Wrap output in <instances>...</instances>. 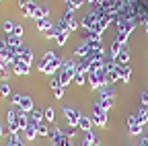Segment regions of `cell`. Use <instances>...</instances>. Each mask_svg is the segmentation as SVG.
Listing matches in <instances>:
<instances>
[{"instance_id":"32","label":"cell","mask_w":148,"mask_h":146,"mask_svg":"<svg viewBox=\"0 0 148 146\" xmlns=\"http://www.w3.org/2000/svg\"><path fill=\"white\" fill-rule=\"evenodd\" d=\"M74 82H76L78 86H82V84L86 82V72H80V70H76V76H74Z\"/></svg>"},{"instance_id":"24","label":"cell","mask_w":148,"mask_h":146,"mask_svg":"<svg viewBox=\"0 0 148 146\" xmlns=\"http://www.w3.org/2000/svg\"><path fill=\"white\" fill-rule=\"evenodd\" d=\"M121 47H123V45H121V43H119L117 39H113V41H111V45H109V56H111V58L115 60V58L119 56V51H121Z\"/></svg>"},{"instance_id":"47","label":"cell","mask_w":148,"mask_h":146,"mask_svg":"<svg viewBox=\"0 0 148 146\" xmlns=\"http://www.w3.org/2000/svg\"><path fill=\"white\" fill-rule=\"evenodd\" d=\"M0 2H2V0H0Z\"/></svg>"},{"instance_id":"38","label":"cell","mask_w":148,"mask_h":146,"mask_svg":"<svg viewBox=\"0 0 148 146\" xmlns=\"http://www.w3.org/2000/svg\"><path fill=\"white\" fill-rule=\"evenodd\" d=\"M12 35H16V37H21L23 39V35H25V27L21 23H14V29H12Z\"/></svg>"},{"instance_id":"27","label":"cell","mask_w":148,"mask_h":146,"mask_svg":"<svg viewBox=\"0 0 148 146\" xmlns=\"http://www.w3.org/2000/svg\"><path fill=\"white\" fill-rule=\"evenodd\" d=\"M6 146H25V140H23L21 136H18V134H8Z\"/></svg>"},{"instance_id":"16","label":"cell","mask_w":148,"mask_h":146,"mask_svg":"<svg viewBox=\"0 0 148 146\" xmlns=\"http://www.w3.org/2000/svg\"><path fill=\"white\" fill-rule=\"evenodd\" d=\"M136 119H138L140 125H146V123H148V105H142V103H140L138 113H136Z\"/></svg>"},{"instance_id":"36","label":"cell","mask_w":148,"mask_h":146,"mask_svg":"<svg viewBox=\"0 0 148 146\" xmlns=\"http://www.w3.org/2000/svg\"><path fill=\"white\" fill-rule=\"evenodd\" d=\"M12 29H14V21H10V19H8V21H4V23H2V31H4V35H10V33H12Z\"/></svg>"},{"instance_id":"10","label":"cell","mask_w":148,"mask_h":146,"mask_svg":"<svg viewBox=\"0 0 148 146\" xmlns=\"http://www.w3.org/2000/svg\"><path fill=\"white\" fill-rule=\"evenodd\" d=\"M62 21L66 23V29L72 33V31H76L78 27H80V21L74 16V10H66L64 14H62Z\"/></svg>"},{"instance_id":"1","label":"cell","mask_w":148,"mask_h":146,"mask_svg":"<svg viewBox=\"0 0 148 146\" xmlns=\"http://www.w3.org/2000/svg\"><path fill=\"white\" fill-rule=\"evenodd\" d=\"M97 103L105 109V111H109V109L113 107V103H115V88H111V84L99 88V101Z\"/></svg>"},{"instance_id":"46","label":"cell","mask_w":148,"mask_h":146,"mask_svg":"<svg viewBox=\"0 0 148 146\" xmlns=\"http://www.w3.org/2000/svg\"><path fill=\"white\" fill-rule=\"evenodd\" d=\"M64 2H66V4H68V2H70V0H64Z\"/></svg>"},{"instance_id":"18","label":"cell","mask_w":148,"mask_h":146,"mask_svg":"<svg viewBox=\"0 0 148 146\" xmlns=\"http://www.w3.org/2000/svg\"><path fill=\"white\" fill-rule=\"evenodd\" d=\"M4 41H6V45L8 47H14V49H18V47H21L23 45V39L21 37H16V35H4Z\"/></svg>"},{"instance_id":"44","label":"cell","mask_w":148,"mask_h":146,"mask_svg":"<svg viewBox=\"0 0 148 146\" xmlns=\"http://www.w3.org/2000/svg\"><path fill=\"white\" fill-rule=\"evenodd\" d=\"M142 142H144V144L148 146V136H146V138H142Z\"/></svg>"},{"instance_id":"25","label":"cell","mask_w":148,"mask_h":146,"mask_svg":"<svg viewBox=\"0 0 148 146\" xmlns=\"http://www.w3.org/2000/svg\"><path fill=\"white\" fill-rule=\"evenodd\" d=\"M29 117H31V121H35L37 125L45 121V115H43V111H41V109H33V111L29 113Z\"/></svg>"},{"instance_id":"43","label":"cell","mask_w":148,"mask_h":146,"mask_svg":"<svg viewBox=\"0 0 148 146\" xmlns=\"http://www.w3.org/2000/svg\"><path fill=\"white\" fill-rule=\"evenodd\" d=\"M2 134H4V125H2V121H0V138H2Z\"/></svg>"},{"instance_id":"26","label":"cell","mask_w":148,"mask_h":146,"mask_svg":"<svg viewBox=\"0 0 148 146\" xmlns=\"http://www.w3.org/2000/svg\"><path fill=\"white\" fill-rule=\"evenodd\" d=\"M115 62H117L119 66H125V64L130 62V51H127V47H125V45L121 47V51H119V56L115 58Z\"/></svg>"},{"instance_id":"45","label":"cell","mask_w":148,"mask_h":146,"mask_svg":"<svg viewBox=\"0 0 148 146\" xmlns=\"http://www.w3.org/2000/svg\"><path fill=\"white\" fill-rule=\"evenodd\" d=\"M144 31H146V33H148V25H146V27H144Z\"/></svg>"},{"instance_id":"31","label":"cell","mask_w":148,"mask_h":146,"mask_svg":"<svg viewBox=\"0 0 148 146\" xmlns=\"http://www.w3.org/2000/svg\"><path fill=\"white\" fill-rule=\"evenodd\" d=\"M49 125H47V121H43V123H39L37 125V136H41V138H45V136H49Z\"/></svg>"},{"instance_id":"21","label":"cell","mask_w":148,"mask_h":146,"mask_svg":"<svg viewBox=\"0 0 148 146\" xmlns=\"http://www.w3.org/2000/svg\"><path fill=\"white\" fill-rule=\"evenodd\" d=\"M18 109H23V111L31 113L33 109H35V105H33V99H31L29 95H23V99H21V107H18Z\"/></svg>"},{"instance_id":"8","label":"cell","mask_w":148,"mask_h":146,"mask_svg":"<svg viewBox=\"0 0 148 146\" xmlns=\"http://www.w3.org/2000/svg\"><path fill=\"white\" fill-rule=\"evenodd\" d=\"M62 111H64V115H66V119H68V123H70L72 127H78V121H80V117H82L80 111L72 109L70 105H64V107H62Z\"/></svg>"},{"instance_id":"41","label":"cell","mask_w":148,"mask_h":146,"mask_svg":"<svg viewBox=\"0 0 148 146\" xmlns=\"http://www.w3.org/2000/svg\"><path fill=\"white\" fill-rule=\"evenodd\" d=\"M140 101H142V105H148V90H144L140 95Z\"/></svg>"},{"instance_id":"30","label":"cell","mask_w":148,"mask_h":146,"mask_svg":"<svg viewBox=\"0 0 148 146\" xmlns=\"http://www.w3.org/2000/svg\"><path fill=\"white\" fill-rule=\"evenodd\" d=\"M142 130H144V125H140V123H132V125H127V134H130V136H140V134H142Z\"/></svg>"},{"instance_id":"19","label":"cell","mask_w":148,"mask_h":146,"mask_svg":"<svg viewBox=\"0 0 148 146\" xmlns=\"http://www.w3.org/2000/svg\"><path fill=\"white\" fill-rule=\"evenodd\" d=\"M92 125H95V123H92V119H90L88 115H82L80 121H78V130H82V132H90V130H92Z\"/></svg>"},{"instance_id":"2","label":"cell","mask_w":148,"mask_h":146,"mask_svg":"<svg viewBox=\"0 0 148 146\" xmlns=\"http://www.w3.org/2000/svg\"><path fill=\"white\" fill-rule=\"evenodd\" d=\"M74 76H76V60H66L64 68L58 72V78H60V82L64 86H68L74 80Z\"/></svg>"},{"instance_id":"9","label":"cell","mask_w":148,"mask_h":146,"mask_svg":"<svg viewBox=\"0 0 148 146\" xmlns=\"http://www.w3.org/2000/svg\"><path fill=\"white\" fill-rule=\"evenodd\" d=\"M64 64H66V60H64L62 56H56V58L45 66V70H43V72H45V74H49V76H53V74H58V72L64 68Z\"/></svg>"},{"instance_id":"33","label":"cell","mask_w":148,"mask_h":146,"mask_svg":"<svg viewBox=\"0 0 148 146\" xmlns=\"http://www.w3.org/2000/svg\"><path fill=\"white\" fill-rule=\"evenodd\" d=\"M84 4V0H70V2L66 4V10H76Z\"/></svg>"},{"instance_id":"29","label":"cell","mask_w":148,"mask_h":146,"mask_svg":"<svg viewBox=\"0 0 148 146\" xmlns=\"http://www.w3.org/2000/svg\"><path fill=\"white\" fill-rule=\"evenodd\" d=\"M84 41H101L99 31H84Z\"/></svg>"},{"instance_id":"37","label":"cell","mask_w":148,"mask_h":146,"mask_svg":"<svg viewBox=\"0 0 148 146\" xmlns=\"http://www.w3.org/2000/svg\"><path fill=\"white\" fill-rule=\"evenodd\" d=\"M0 95H2V99H6L10 95V84L8 82H0Z\"/></svg>"},{"instance_id":"4","label":"cell","mask_w":148,"mask_h":146,"mask_svg":"<svg viewBox=\"0 0 148 146\" xmlns=\"http://www.w3.org/2000/svg\"><path fill=\"white\" fill-rule=\"evenodd\" d=\"M49 136H51V144H53V146H70V144H72V142H70V136H68L66 132H62L58 125L51 127Z\"/></svg>"},{"instance_id":"22","label":"cell","mask_w":148,"mask_h":146,"mask_svg":"<svg viewBox=\"0 0 148 146\" xmlns=\"http://www.w3.org/2000/svg\"><path fill=\"white\" fill-rule=\"evenodd\" d=\"M80 146H97V136L92 134V130L90 132H84V138H82Z\"/></svg>"},{"instance_id":"3","label":"cell","mask_w":148,"mask_h":146,"mask_svg":"<svg viewBox=\"0 0 148 146\" xmlns=\"http://www.w3.org/2000/svg\"><path fill=\"white\" fill-rule=\"evenodd\" d=\"M18 10H21L23 16H27V19H33L37 16V10H39V4L35 2V0H18Z\"/></svg>"},{"instance_id":"20","label":"cell","mask_w":148,"mask_h":146,"mask_svg":"<svg viewBox=\"0 0 148 146\" xmlns=\"http://www.w3.org/2000/svg\"><path fill=\"white\" fill-rule=\"evenodd\" d=\"M35 27H37V31H47V29H51L53 27V21L49 19V16H47V19H39V21H35Z\"/></svg>"},{"instance_id":"15","label":"cell","mask_w":148,"mask_h":146,"mask_svg":"<svg viewBox=\"0 0 148 146\" xmlns=\"http://www.w3.org/2000/svg\"><path fill=\"white\" fill-rule=\"evenodd\" d=\"M18 53H21V60L25 62V64H33V49L29 47V45H21L18 47Z\"/></svg>"},{"instance_id":"17","label":"cell","mask_w":148,"mask_h":146,"mask_svg":"<svg viewBox=\"0 0 148 146\" xmlns=\"http://www.w3.org/2000/svg\"><path fill=\"white\" fill-rule=\"evenodd\" d=\"M23 136H25L27 140H35V138H37V123H35V121H29V125L23 130Z\"/></svg>"},{"instance_id":"14","label":"cell","mask_w":148,"mask_h":146,"mask_svg":"<svg viewBox=\"0 0 148 146\" xmlns=\"http://www.w3.org/2000/svg\"><path fill=\"white\" fill-rule=\"evenodd\" d=\"M136 29V25H127L123 31H117V35H115V39L121 43V45H125L127 43V37H130V35H132V31Z\"/></svg>"},{"instance_id":"35","label":"cell","mask_w":148,"mask_h":146,"mask_svg":"<svg viewBox=\"0 0 148 146\" xmlns=\"http://www.w3.org/2000/svg\"><path fill=\"white\" fill-rule=\"evenodd\" d=\"M68 35H70V31H62V33L58 35V37H56V43H58V45H66Z\"/></svg>"},{"instance_id":"13","label":"cell","mask_w":148,"mask_h":146,"mask_svg":"<svg viewBox=\"0 0 148 146\" xmlns=\"http://www.w3.org/2000/svg\"><path fill=\"white\" fill-rule=\"evenodd\" d=\"M56 56H58L56 51H45L43 56H41V60L37 62V70H39V72H43V70H45V66H47V64H49V62H51Z\"/></svg>"},{"instance_id":"23","label":"cell","mask_w":148,"mask_h":146,"mask_svg":"<svg viewBox=\"0 0 148 146\" xmlns=\"http://www.w3.org/2000/svg\"><path fill=\"white\" fill-rule=\"evenodd\" d=\"M119 78H121V82H130V78H132V68H130L127 64L125 66H119Z\"/></svg>"},{"instance_id":"34","label":"cell","mask_w":148,"mask_h":146,"mask_svg":"<svg viewBox=\"0 0 148 146\" xmlns=\"http://www.w3.org/2000/svg\"><path fill=\"white\" fill-rule=\"evenodd\" d=\"M43 115H45V121H47V123H53V121H56V111H53L51 107H47V109H45Z\"/></svg>"},{"instance_id":"11","label":"cell","mask_w":148,"mask_h":146,"mask_svg":"<svg viewBox=\"0 0 148 146\" xmlns=\"http://www.w3.org/2000/svg\"><path fill=\"white\" fill-rule=\"evenodd\" d=\"M49 88H51V93H53V97H56V99H62V97H64V88H66V86L60 82L58 74L49 78Z\"/></svg>"},{"instance_id":"28","label":"cell","mask_w":148,"mask_h":146,"mask_svg":"<svg viewBox=\"0 0 148 146\" xmlns=\"http://www.w3.org/2000/svg\"><path fill=\"white\" fill-rule=\"evenodd\" d=\"M88 49H90V43L84 41L82 45H78L76 49H74V56H76V58H82V56H86V53H88Z\"/></svg>"},{"instance_id":"6","label":"cell","mask_w":148,"mask_h":146,"mask_svg":"<svg viewBox=\"0 0 148 146\" xmlns=\"http://www.w3.org/2000/svg\"><path fill=\"white\" fill-rule=\"evenodd\" d=\"M6 125H8V134H18V132H23L21 125H18V121H16V107L6 111Z\"/></svg>"},{"instance_id":"39","label":"cell","mask_w":148,"mask_h":146,"mask_svg":"<svg viewBox=\"0 0 148 146\" xmlns=\"http://www.w3.org/2000/svg\"><path fill=\"white\" fill-rule=\"evenodd\" d=\"M10 76H12V72H8V68H4L2 72H0V80H2V82H8Z\"/></svg>"},{"instance_id":"7","label":"cell","mask_w":148,"mask_h":146,"mask_svg":"<svg viewBox=\"0 0 148 146\" xmlns=\"http://www.w3.org/2000/svg\"><path fill=\"white\" fill-rule=\"evenodd\" d=\"M97 23H99V16L95 14V12H86L82 19H80V27L84 29V31H95L97 29Z\"/></svg>"},{"instance_id":"5","label":"cell","mask_w":148,"mask_h":146,"mask_svg":"<svg viewBox=\"0 0 148 146\" xmlns=\"http://www.w3.org/2000/svg\"><path fill=\"white\" fill-rule=\"evenodd\" d=\"M90 119H92V123L95 125H101V127H105L107 125V111L99 105V103H95L92 105V111H90Z\"/></svg>"},{"instance_id":"42","label":"cell","mask_w":148,"mask_h":146,"mask_svg":"<svg viewBox=\"0 0 148 146\" xmlns=\"http://www.w3.org/2000/svg\"><path fill=\"white\" fill-rule=\"evenodd\" d=\"M66 134H68V136H70V138H74V136H76V127H72V130H68V132H66Z\"/></svg>"},{"instance_id":"12","label":"cell","mask_w":148,"mask_h":146,"mask_svg":"<svg viewBox=\"0 0 148 146\" xmlns=\"http://www.w3.org/2000/svg\"><path fill=\"white\" fill-rule=\"evenodd\" d=\"M29 70H31V64H25L23 60H18V62L12 64V74H16V76H27Z\"/></svg>"},{"instance_id":"40","label":"cell","mask_w":148,"mask_h":146,"mask_svg":"<svg viewBox=\"0 0 148 146\" xmlns=\"http://www.w3.org/2000/svg\"><path fill=\"white\" fill-rule=\"evenodd\" d=\"M21 99H23V95H18V93H16V95H12V105H14L16 109L21 107Z\"/></svg>"}]
</instances>
